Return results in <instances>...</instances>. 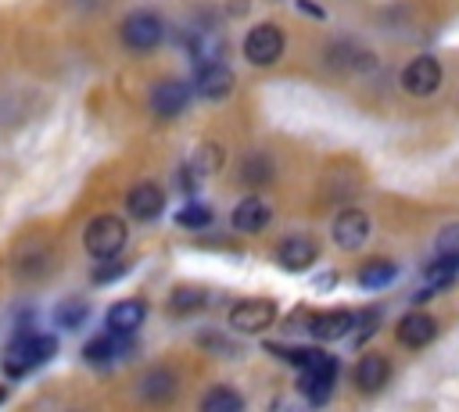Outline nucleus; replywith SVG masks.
<instances>
[{"label": "nucleus", "instance_id": "nucleus-1", "mask_svg": "<svg viewBox=\"0 0 459 412\" xmlns=\"http://www.w3.org/2000/svg\"><path fill=\"white\" fill-rule=\"evenodd\" d=\"M54 351H57V340L50 337V333H22L11 348H7V376H25L29 369H36V365H43V362H50L54 358Z\"/></svg>", "mask_w": 459, "mask_h": 412}, {"label": "nucleus", "instance_id": "nucleus-2", "mask_svg": "<svg viewBox=\"0 0 459 412\" xmlns=\"http://www.w3.org/2000/svg\"><path fill=\"white\" fill-rule=\"evenodd\" d=\"M82 244H86V251H90L93 258L111 262V258H118V251H122V244H126V222L115 219V215H97V219L86 226Z\"/></svg>", "mask_w": 459, "mask_h": 412}, {"label": "nucleus", "instance_id": "nucleus-3", "mask_svg": "<svg viewBox=\"0 0 459 412\" xmlns=\"http://www.w3.org/2000/svg\"><path fill=\"white\" fill-rule=\"evenodd\" d=\"M273 319H276V301L269 297H247L230 308V326L237 333H262L265 326H273Z\"/></svg>", "mask_w": 459, "mask_h": 412}, {"label": "nucleus", "instance_id": "nucleus-4", "mask_svg": "<svg viewBox=\"0 0 459 412\" xmlns=\"http://www.w3.org/2000/svg\"><path fill=\"white\" fill-rule=\"evenodd\" d=\"M283 43H287L283 39V29H276V25H255L247 32V39H244V57L251 64H273V61H280Z\"/></svg>", "mask_w": 459, "mask_h": 412}, {"label": "nucleus", "instance_id": "nucleus-5", "mask_svg": "<svg viewBox=\"0 0 459 412\" xmlns=\"http://www.w3.org/2000/svg\"><path fill=\"white\" fill-rule=\"evenodd\" d=\"M219 168H222V147H219V143H201V147L186 158V165H183V172H179L183 193H194L197 183H201L204 176L219 172Z\"/></svg>", "mask_w": 459, "mask_h": 412}, {"label": "nucleus", "instance_id": "nucleus-6", "mask_svg": "<svg viewBox=\"0 0 459 412\" xmlns=\"http://www.w3.org/2000/svg\"><path fill=\"white\" fill-rule=\"evenodd\" d=\"M161 32L165 29H161V18L154 11H136V14H129L122 21V39H126L129 50H151V47H158Z\"/></svg>", "mask_w": 459, "mask_h": 412}, {"label": "nucleus", "instance_id": "nucleus-7", "mask_svg": "<svg viewBox=\"0 0 459 412\" xmlns=\"http://www.w3.org/2000/svg\"><path fill=\"white\" fill-rule=\"evenodd\" d=\"M333 380H337V358H326L312 369H301V380H298V391L301 398H308L312 405H326L330 394H333Z\"/></svg>", "mask_w": 459, "mask_h": 412}, {"label": "nucleus", "instance_id": "nucleus-8", "mask_svg": "<svg viewBox=\"0 0 459 412\" xmlns=\"http://www.w3.org/2000/svg\"><path fill=\"white\" fill-rule=\"evenodd\" d=\"M402 86H405L409 93H416V97L434 93V90L441 86V64H437L434 57H427V54L412 57V61L405 64V72H402Z\"/></svg>", "mask_w": 459, "mask_h": 412}, {"label": "nucleus", "instance_id": "nucleus-9", "mask_svg": "<svg viewBox=\"0 0 459 412\" xmlns=\"http://www.w3.org/2000/svg\"><path fill=\"white\" fill-rule=\"evenodd\" d=\"M186 104H190V86L179 82V79H165V82H158V86L151 90V111L161 115V118L179 115Z\"/></svg>", "mask_w": 459, "mask_h": 412}, {"label": "nucleus", "instance_id": "nucleus-10", "mask_svg": "<svg viewBox=\"0 0 459 412\" xmlns=\"http://www.w3.org/2000/svg\"><path fill=\"white\" fill-rule=\"evenodd\" d=\"M366 236H369V219H366V211L348 208V211L337 215V222H333V240H337V247L359 251V247L366 244Z\"/></svg>", "mask_w": 459, "mask_h": 412}, {"label": "nucleus", "instance_id": "nucleus-11", "mask_svg": "<svg viewBox=\"0 0 459 412\" xmlns=\"http://www.w3.org/2000/svg\"><path fill=\"white\" fill-rule=\"evenodd\" d=\"M316 254H319V247H316L312 236H287V240H280V247H276V262H280L283 269H290V272L308 269V265L316 262Z\"/></svg>", "mask_w": 459, "mask_h": 412}, {"label": "nucleus", "instance_id": "nucleus-12", "mask_svg": "<svg viewBox=\"0 0 459 412\" xmlns=\"http://www.w3.org/2000/svg\"><path fill=\"white\" fill-rule=\"evenodd\" d=\"M194 90H197L201 97H208V100H219V97H226V93L233 90V72H230L222 61L201 64L197 75H194Z\"/></svg>", "mask_w": 459, "mask_h": 412}, {"label": "nucleus", "instance_id": "nucleus-13", "mask_svg": "<svg viewBox=\"0 0 459 412\" xmlns=\"http://www.w3.org/2000/svg\"><path fill=\"white\" fill-rule=\"evenodd\" d=\"M394 333H398V340H402L405 348H423V344L434 340L437 322H434L427 312H409V315H402V322H398Z\"/></svg>", "mask_w": 459, "mask_h": 412}, {"label": "nucleus", "instance_id": "nucleus-14", "mask_svg": "<svg viewBox=\"0 0 459 412\" xmlns=\"http://www.w3.org/2000/svg\"><path fill=\"white\" fill-rule=\"evenodd\" d=\"M126 208H129V215H133V219L147 222V219H154V215L165 208V193H161L154 183H140V186H133V190H129Z\"/></svg>", "mask_w": 459, "mask_h": 412}, {"label": "nucleus", "instance_id": "nucleus-15", "mask_svg": "<svg viewBox=\"0 0 459 412\" xmlns=\"http://www.w3.org/2000/svg\"><path fill=\"white\" fill-rule=\"evenodd\" d=\"M269 219H273V211H269V204H265L262 197H244V201L233 208V226H237L240 233H262V229L269 226Z\"/></svg>", "mask_w": 459, "mask_h": 412}, {"label": "nucleus", "instance_id": "nucleus-16", "mask_svg": "<svg viewBox=\"0 0 459 412\" xmlns=\"http://www.w3.org/2000/svg\"><path fill=\"white\" fill-rule=\"evenodd\" d=\"M126 348H129V337H126V333H100V337H93V340L82 348V358H86L90 365H108V362H115L118 355H126Z\"/></svg>", "mask_w": 459, "mask_h": 412}, {"label": "nucleus", "instance_id": "nucleus-17", "mask_svg": "<svg viewBox=\"0 0 459 412\" xmlns=\"http://www.w3.org/2000/svg\"><path fill=\"white\" fill-rule=\"evenodd\" d=\"M143 315H147L143 301H136V297H129V301H115V305L108 308V330H111V333H126V337H129L133 330H140Z\"/></svg>", "mask_w": 459, "mask_h": 412}, {"label": "nucleus", "instance_id": "nucleus-18", "mask_svg": "<svg viewBox=\"0 0 459 412\" xmlns=\"http://www.w3.org/2000/svg\"><path fill=\"white\" fill-rule=\"evenodd\" d=\"M351 319L355 315H348V312H319L308 319V333L316 340H341L344 333H351Z\"/></svg>", "mask_w": 459, "mask_h": 412}, {"label": "nucleus", "instance_id": "nucleus-19", "mask_svg": "<svg viewBox=\"0 0 459 412\" xmlns=\"http://www.w3.org/2000/svg\"><path fill=\"white\" fill-rule=\"evenodd\" d=\"M384 383H387V358H384V355H366V358H359L355 387L366 391V394H373V391H380Z\"/></svg>", "mask_w": 459, "mask_h": 412}, {"label": "nucleus", "instance_id": "nucleus-20", "mask_svg": "<svg viewBox=\"0 0 459 412\" xmlns=\"http://www.w3.org/2000/svg\"><path fill=\"white\" fill-rule=\"evenodd\" d=\"M394 276H398V265L394 262H387V258H373V262H366L362 269H359V287L362 290H384V287H391L394 283Z\"/></svg>", "mask_w": 459, "mask_h": 412}, {"label": "nucleus", "instance_id": "nucleus-21", "mask_svg": "<svg viewBox=\"0 0 459 412\" xmlns=\"http://www.w3.org/2000/svg\"><path fill=\"white\" fill-rule=\"evenodd\" d=\"M140 391L147 401H169L176 394V376L169 369H151L143 380H140Z\"/></svg>", "mask_w": 459, "mask_h": 412}, {"label": "nucleus", "instance_id": "nucleus-22", "mask_svg": "<svg viewBox=\"0 0 459 412\" xmlns=\"http://www.w3.org/2000/svg\"><path fill=\"white\" fill-rule=\"evenodd\" d=\"M201 412H244V398L233 387H212L201 398Z\"/></svg>", "mask_w": 459, "mask_h": 412}, {"label": "nucleus", "instance_id": "nucleus-23", "mask_svg": "<svg viewBox=\"0 0 459 412\" xmlns=\"http://www.w3.org/2000/svg\"><path fill=\"white\" fill-rule=\"evenodd\" d=\"M86 315H90V308H86L79 297L61 301V305H57V312H54V319H57V326H61V330H79V326L86 322Z\"/></svg>", "mask_w": 459, "mask_h": 412}, {"label": "nucleus", "instance_id": "nucleus-24", "mask_svg": "<svg viewBox=\"0 0 459 412\" xmlns=\"http://www.w3.org/2000/svg\"><path fill=\"white\" fill-rule=\"evenodd\" d=\"M269 176H273V161H269L265 154H255V158H247V161L240 165V179L251 183V186H262Z\"/></svg>", "mask_w": 459, "mask_h": 412}, {"label": "nucleus", "instance_id": "nucleus-25", "mask_svg": "<svg viewBox=\"0 0 459 412\" xmlns=\"http://www.w3.org/2000/svg\"><path fill=\"white\" fill-rule=\"evenodd\" d=\"M176 222H179L183 229H204V226L212 222V211H208L204 204H183V208L176 211Z\"/></svg>", "mask_w": 459, "mask_h": 412}, {"label": "nucleus", "instance_id": "nucleus-26", "mask_svg": "<svg viewBox=\"0 0 459 412\" xmlns=\"http://www.w3.org/2000/svg\"><path fill=\"white\" fill-rule=\"evenodd\" d=\"M204 305V290L201 287H179V290H172V312H197Z\"/></svg>", "mask_w": 459, "mask_h": 412}, {"label": "nucleus", "instance_id": "nucleus-27", "mask_svg": "<svg viewBox=\"0 0 459 412\" xmlns=\"http://www.w3.org/2000/svg\"><path fill=\"white\" fill-rule=\"evenodd\" d=\"M377 326H380V312H377V308H366V312H359V315L351 319V337H355V344L369 340V337L377 333Z\"/></svg>", "mask_w": 459, "mask_h": 412}, {"label": "nucleus", "instance_id": "nucleus-28", "mask_svg": "<svg viewBox=\"0 0 459 412\" xmlns=\"http://www.w3.org/2000/svg\"><path fill=\"white\" fill-rule=\"evenodd\" d=\"M437 254L441 258H459V226H448L437 233Z\"/></svg>", "mask_w": 459, "mask_h": 412}, {"label": "nucleus", "instance_id": "nucleus-29", "mask_svg": "<svg viewBox=\"0 0 459 412\" xmlns=\"http://www.w3.org/2000/svg\"><path fill=\"white\" fill-rule=\"evenodd\" d=\"M122 272H126V265H122L118 258H111V262H97V269H93V283H115Z\"/></svg>", "mask_w": 459, "mask_h": 412}, {"label": "nucleus", "instance_id": "nucleus-30", "mask_svg": "<svg viewBox=\"0 0 459 412\" xmlns=\"http://www.w3.org/2000/svg\"><path fill=\"white\" fill-rule=\"evenodd\" d=\"M333 283H337V272H333V269H326V272H319L316 290H326V287H333Z\"/></svg>", "mask_w": 459, "mask_h": 412}, {"label": "nucleus", "instance_id": "nucleus-31", "mask_svg": "<svg viewBox=\"0 0 459 412\" xmlns=\"http://www.w3.org/2000/svg\"><path fill=\"white\" fill-rule=\"evenodd\" d=\"M298 7H301V11H308L312 18H323V11H319L316 4H308V0H298Z\"/></svg>", "mask_w": 459, "mask_h": 412}, {"label": "nucleus", "instance_id": "nucleus-32", "mask_svg": "<svg viewBox=\"0 0 459 412\" xmlns=\"http://www.w3.org/2000/svg\"><path fill=\"white\" fill-rule=\"evenodd\" d=\"M4 398H7V394H4V387H0V405H4Z\"/></svg>", "mask_w": 459, "mask_h": 412}]
</instances>
